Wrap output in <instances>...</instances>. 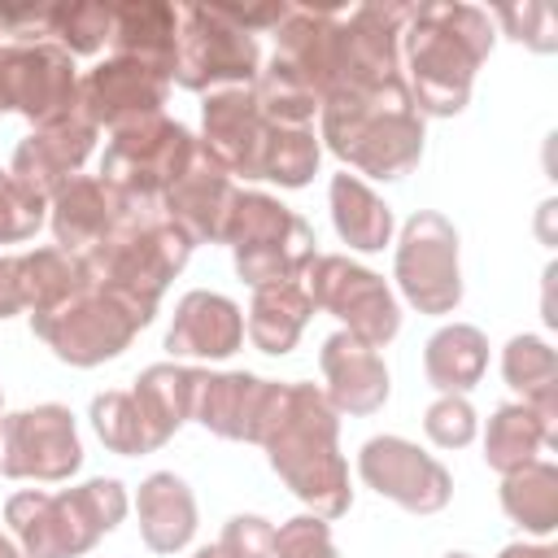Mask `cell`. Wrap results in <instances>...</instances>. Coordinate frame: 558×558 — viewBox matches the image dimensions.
<instances>
[{
    "mask_svg": "<svg viewBox=\"0 0 558 558\" xmlns=\"http://www.w3.org/2000/svg\"><path fill=\"white\" fill-rule=\"evenodd\" d=\"M493 17L466 0H427L410 9L401 31L405 87L423 118H453L471 100L475 70L493 52Z\"/></svg>",
    "mask_w": 558,
    "mask_h": 558,
    "instance_id": "6da1fadb",
    "label": "cell"
},
{
    "mask_svg": "<svg viewBox=\"0 0 558 558\" xmlns=\"http://www.w3.org/2000/svg\"><path fill=\"white\" fill-rule=\"evenodd\" d=\"M270 471L318 519H340L353 506L349 462L340 453V414L314 384H283L262 432Z\"/></svg>",
    "mask_w": 558,
    "mask_h": 558,
    "instance_id": "7a4b0ae2",
    "label": "cell"
},
{
    "mask_svg": "<svg viewBox=\"0 0 558 558\" xmlns=\"http://www.w3.org/2000/svg\"><path fill=\"white\" fill-rule=\"evenodd\" d=\"M423 113L405 78L336 92L318 105V144H327L349 170L371 179H401L423 157Z\"/></svg>",
    "mask_w": 558,
    "mask_h": 558,
    "instance_id": "3957f363",
    "label": "cell"
},
{
    "mask_svg": "<svg viewBox=\"0 0 558 558\" xmlns=\"http://www.w3.org/2000/svg\"><path fill=\"white\" fill-rule=\"evenodd\" d=\"M187 257H192V240L174 222H166L157 201H135L126 222L83 253L92 279L109 288L144 327L157 318L161 292L187 266Z\"/></svg>",
    "mask_w": 558,
    "mask_h": 558,
    "instance_id": "277c9868",
    "label": "cell"
},
{
    "mask_svg": "<svg viewBox=\"0 0 558 558\" xmlns=\"http://www.w3.org/2000/svg\"><path fill=\"white\" fill-rule=\"evenodd\" d=\"M131 510L122 480L96 475L65 493H13L4 501V523L26 558H78L105 532H113Z\"/></svg>",
    "mask_w": 558,
    "mask_h": 558,
    "instance_id": "5b68a950",
    "label": "cell"
},
{
    "mask_svg": "<svg viewBox=\"0 0 558 558\" xmlns=\"http://www.w3.org/2000/svg\"><path fill=\"white\" fill-rule=\"evenodd\" d=\"M222 244L231 248L235 275L248 288L301 283L310 262L318 257L314 227L296 209H288L279 196H266V192H235Z\"/></svg>",
    "mask_w": 558,
    "mask_h": 558,
    "instance_id": "8992f818",
    "label": "cell"
},
{
    "mask_svg": "<svg viewBox=\"0 0 558 558\" xmlns=\"http://www.w3.org/2000/svg\"><path fill=\"white\" fill-rule=\"evenodd\" d=\"M196 153H201V144L183 122L153 113L144 122L113 131V140L105 144V157H100V179L113 183L118 192H126L131 201H161L187 174Z\"/></svg>",
    "mask_w": 558,
    "mask_h": 558,
    "instance_id": "52a82bcc",
    "label": "cell"
},
{
    "mask_svg": "<svg viewBox=\"0 0 558 558\" xmlns=\"http://www.w3.org/2000/svg\"><path fill=\"white\" fill-rule=\"evenodd\" d=\"M31 331L65 362V366H100L109 357H118L135 331H144V323L96 279L83 283L78 292H70L65 301H57L52 310L31 314Z\"/></svg>",
    "mask_w": 558,
    "mask_h": 558,
    "instance_id": "ba28073f",
    "label": "cell"
},
{
    "mask_svg": "<svg viewBox=\"0 0 558 558\" xmlns=\"http://www.w3.org/2000/svg\"><path fill=\"white\" fill-rule=\"evenodd\" d=\"M262 70L257 39L231 26L218 4H179V44H174V74L183 92H222V87H253Z\"/></svg>",
    "mask_w": 558,
    "mask_h": 558,
    "instance_id": "9c48e42d",
    "label": "cell"
},
{
    "mask_svg": "<svg viewBox=\"0 0 558 558\" xmlns=\"http://www.w3.org/2000/svg\"><path fill=\"white\" fill-rule=\"evenodd\" d=\"M301 283H305L314 310L340 318L344 331L371 349H384L401 331V305H397L392 288L375 270L357 266L344 253H318Z\"/></svg>",
    "mask_w": 558,
    "mask_h": 558,
    "instance_id": "30bf717a",
    "label": "cell"
},
{
    "mask_svg": "<svg viewBox=\"0 0 558 558\" xmlns=\"http://www.w3.org/2000/svg\"><path fill=\"white\" fill-rule=\"evenodd\" d=\"M392 279L401 296L418 314H453L462 301V266H458V227L440 209H418L405 218Z\"/></svg>",
    "mask_w": 558,
    "mask_h": 558,
    "instance_id": "8fae6325",
    "label": "cell"
},
{
    "mask_svg": "<svg viewBox=\"0 0 558 558\" xmlns=\"http://www.w3.org/2000/svg\"><path fill=\"white\" fill-rule=\"evenodd\" d=\"M0 113H22L31 126H48L78 113V70L65 48L0 44Z\"/></svg>",
    "mask_w": 558,
    "mask_h": 558,
    "instance_id": "7c38bea8",
    "label": "cell"
},
{
    "mask_svg": "<svg viewBox=\"0 0 558 558\" xmlns=\"http://www.w3.org/2000/svg\"><path fill=\"white\" fill-rule=\"evenodd\" d=\"M78 466H83V440L65 405L44 401L0 418V475L61 484Z\"/></svg>",
    "mask_w": 558,
    "mask_h": 558,
    "instance_id": "4fadbf2b",
    "label": "cell"
},
{
    "mask_svg": "<svg viewBox=\"0 0 558 558\" xmlns=\"http://www.w3.org/2000/svg\"><path fill=\"white\" fill-rule=\"evenodd\" d=\"M357 475L366 488H375L379 497L397 501L410 514H436L453 497V475L445 471V462L423 453L414 440L388 432L371 436L357 449Z\"/></svg>",
    "mask_w": 558,
    "mask_h": 558,
    "instance_id": "5bb4252c",
    "label": "cell"
},
{
    "mask_svg": "<svg viewBox=\"0 0 558 558\" xmlns=\"http://www.w3.org/2000/svg\"><path fill=\"white\" fill-rule=\"evenodd\" d=\"M170 92V78L153 74L140 61L126 57H105L100 65H92L87 74H78V113L100 131H118L131 122H144L153 113H161Z\"/></svg>",
    "mask_w": 558,
    "mask_h": 558,
    "instance_id": "9a60e30c",
    "label": "cell"
},
{
    "mask_svg": "<svg viewBox=\"0 0 558 558\" xmlns=\"http://www.w3.org/2000/svg\"><path fill=\"white\" fill-rule=\"evenodd\" d=\"M270 122L257 109L253 87H222L209 92L201 105V153L222 166L227 174L262 179V148H266Z\"/></svg>",
    "mask_w": 558,
    "mask_h": 558,
    "instance_id": "2e32d148",
    "label": "cell"
},
{
    "mask_svg": "<svg viewBox=\"0 0 558 558\" xmlns=\"http://www.w3.org/2000/svg\"><path fill=\"white\" fill-rule=\"evenodd\" d=\"M279 388L283 384L262 379L253 371H205L196 401H192V418L222 440L262 445V432L270 423Z\"/></svg>",
    "mask_w": 558,
    "mask_h": 558,
    "instance_id": "e0dca14e",
    "label": "cell"
},
{
    "mask_svg": "<svg viewBox=\"0 0 558 558\" xmlns=\"http://www.w3.org/2000/svg\"><path fill=\"white\" fill-rule=\"evenodd\" d=\"M131 209H135V201L126 192H118L113 183H105L100 174H74L70 183H61L48 196V227H52L57 248L87 253L105 235H113Z\"/></svg>",
    "mask_w": 558,
    "mask_h": 558,
    "instance_id": "ac0fdd59",
    "label": "cell"
},
{
    "mask_svg": "<svg viewBox=\"0 0 558 558\" xmlns=\"http://www.w3.org/2000/svg\"><path fill=\"white\" fill-rule=\"evenodd\" d=\"M92 148H96V126H92L83 113H74V118L35 126V131L13 148L9 174L48 201L61 183H70V179L78 174V166L92 157Z\"/></svg>",
    "mask_w": 558,
    "mask_h": 558,
    "instance_id": "d6986e66",
    "label": "cell"
},
{
    "mask_svg": "<svg viewBox=\"0 0 558 558\" xmlns=\"http://www.w3.org/2000/svg\"><path fill=\"white\" fill-rule=\"evenodd\" d=\"M318 371H323V379H327L323 392H327V401L336 405V414H353V418L375 414V410H384V401H388V392H392L388 366H384L379 349L362 344V340L349 336V331H336V336L323 340V349H318Z\"/></svg>",
    "mask_w": 558,
    "mask_h": 558,
    "instance_id": "ffe728a7",
    "label": "cell"
},
{
    "mask_svg": "<svg viewBox=\"0 0 558 558\" xmlns=\"http://www.w3.org/2000/svg\"><path fill=\"white\" fill-rule=\"evenodd\" d=\"M235 183L222 166H214L205 153H196V161L187 166V174L157 201L166 222H174L192 244H222L227 231V214L235 205Z\"/></svg>",
    "mask_w": 558,
    "mask_h": 558,
    "instance_id": "44dd1931",
    "label": "cell"
},
{
    "mask_svg": "<svg viewBox=\"0 0 558 558\" xmlns=\"http://www.w3.org/2000/svg\"><path fill=\"white\" fill-rule=\"evenodd\" d=\"M244 344V310L209 288H192L174 305V323L166 331V349L174 357L222 362Z\"/></svg>",
    "mask_w": 558,
    "mask_h": 558,
    "instance_id": "7402d4cb",
    "label": "cell"
},
{
    "mask_svg": "<svg viewBox=\"0 0 558 558\" xmlns=\"http://www.w3.org/2000/svg\"><path fill=\"white\" fill-rule=\"evenodd\" d=\"M113 57L140 61L153 74H174V44H179V4L166 0H126L113 4V31H109Z\"/></svg>",
    "mask_w": 558,
    "mask_h": 558,
    "instance_id": "603a6c76",
    "label": "cell"
},
{
    "mask_svg": "<svg viewBox=\"0 0 558 558\" xmlns=\"http://www.w3.org/2000/svg\"><path fill=\"white\" fill-rule=\"evenodd\" d=\"M135 514H140V541L153 554H179L196 536V497L187 480L174 471H153L140 484Z\"/></svg>",
    "mask_w": 558,
    "mask_h": 558,
    "instance_id": "cb8c5ba5",
    "label": "cell"
},
{
    "mask_svg": "<svg viewBox=\"0 0 558 558\" xmlns=\"http://www.w3.org/2000/svg\"><path fill=\"white\" fill-rule=\"evenodd\" d=\"M201 375L196 366H179V362H153L135 375V405H140V418L148 427V445L161 449L187 418H192V401H196V388H201Z\"/></svg>",
    "mask_w": 558,
    "mask_h": 558,
    "instance_id": "d4e9b609",
    "label": "cell"
},
{
    "mask_svg": "<svg viewBox=\"0 0 558 558\" xmlns=\"http://www.w3.org/2000/svg\"><path fill=\"white\" fill-rule=\"evenodd\" d=\"M541 449H558V427L545 423L527 401H506L493 410L484 432V462L497 475H510L541 458Z\"/></svg>",
    "mask_w": 558,
    "mask_h": 558,
    "instance_id": "484cf974",
    "label": "cell"
},
{
    "mask_svg": "<svg viewBox=\"0 0 558 558\" xmlns=\"http://www.w3.org/2000/svg\"><path fill=\"white\" fill-rule=\"evenodd\" d=\"M327 201H331V227L336 235L357 248V253H379L384 244H392V209L384 205V196H375L366 187V179L357 174H331V187H327Z\"/></svg>",
    "mask_w": 558,
    "mask_h": 558,
    "instance_id": "4316f807",
    "label": "cell"
},
{
    "mask_svg": "<svg viewBox=\"0 0 558 558\" xmlns=\"http://www.w3.org/2000/svg\"><path fill=\"white\" fill-rule=\"evenodd\" d=\"M310 318H314V301H310L305 283H270V288H253L244 331H248L253 349L283 357L296 349Z\"/></svg>",
    "mask_w": 558,
    "mask_h": 558,
    "instance_id": "83f0119b",
    "label": "cell"
},
{
    "mask_svg": "<svg viewBox=\"0 0 558 558\" xmlns=\"http://www.w3.org/2000/svg\"><path fill=\"white\" fill-rule=\"evenodd\" d=\"M423 371L436 392H471L488 371V336L471 323H445L423 344Z\"/></svg>",
    "mask_w": 558,
    "mask_h": 558,
    "instance_id": "f1b7e54d",
    "label": "cell"
},
{
    "mask_svg": "<svg viewBox=\"0 0 558 558\" xmlns=\"http://www.w3.org/2000/svg\"><path fill=\"white\" fill-rule=\"evenodd\" d=\"M501 510L532 536H554L558 527V466L536 458L510 475H501Z\"/></svg>",
    "mask_w": 558,
    "mask_h": 558,
    "instance_id": "f546056e",
    "label": "cell"
},
{
    "mask_svg": "<svg viewBox=\"0 0 558 558\" xmlns=\"http://www.w3.org/2000/svg\"><path fill=\"white\" fill-rule=\"evenodd\" d=\"M22 279H26V310H52L57 301H65L70 292H78L83 283H92V270L83 262V253L70 248H31L22 253Z\"/></svg>",
    "mask_w": 558,
    "mask_h": 558,
    "instance_id": "4dcf8cb0",
    "label": "cell"
},
{
    "mask_svg": "<svg viewBox=\"0 0 558 558\" xmlns=\"http://www.w3.org/2000/svg\"><path fill=\"white\" fill-rule=\"evenodd\" d=\"M253 96H257V109H262V118H266L270 126H310L314 113H318V96H314V92L301 83V74H296L288 61H279V57H270V65L257 70Z\"/></svg>",
    "mask_w": 558,
    "mask_h": 558,
    "instance_id": "1f68e13d",
    "label": "cell"
},
{
    "mask_svg": "<svg viewBox=\"0 0 558 558\" xmlns=\"http://www.w3.org/2000/svg\"><path fill=\"white\" fill-rule=\"evenodd\" d=\"M323 144L314 126H270L266 148H262V179L279 187H305L318 174Z\"/></svg>",
    "mask_w": 558,
    "mask_h": 558,
    "instance_id": "d6a6232c",
    "label": "cell"
},
{
    "mask_svg": "<svg viewBox=\"0 0 558 558\" xmlns=\"http://www.w3.org/2000/svg\"><path fill=\"white\" fill-rule=\"evenodd\" d=\"M109 31H113V4H100V0L48 4V39L70 57L100 52L109 44Z\"/></svg>",
    "mask_w": 558,
    "mask_h": 558,
    "instance_id": "836d02e7",
    "label": "cell"
},
{
    "mask_svg": "<svg viewBox=\"0 0 558 558\" xmlns=\"http://www.w3.org/2000/svg\"><path fill=\"white\" fill-rule=\"evenodd\" d=\"M87 418H92V427H96V436H100V445H105V449H113V453H122V458L153 453V445H148V427H144L140 405H135V397H131V392L109 388V392L92 397Z\"/></svg>",
    "mask_w": 558,
    "mask_h": 558,
    "instance_id": "e575fe53",
    "label": "cell"
},
{
    "mask_svg": "<svg viewBox=\"0 0 558 558\" xmlns=\"http://www.w3.org/2000/svg\"><path fill=\"white\" fill-rule=\"evenodd\" d=\"M501 375L527 401L536 392L558 388V353L541 336H527V331L523 336H510L506 349H501Z\"/></svg>",
    "mask_w": 558,
    "mask_h": 558,
    "instance_id": "d590c367",
    "label": "cell"
},
{
    "mask_svg": "<svg viewBox=\"0 0 558 558\" xmlns=\"http://www.w3.org/2000/svg\"><path fill=\"white\" fill-rule=\"evenodd\" d=\"M488 17L501 22V31H506L514 44H523V48H532V52H558V13H554V4H545V0L497 4Z\"/></svg>",
    "mask_w": 558,
    "mask_h": 558,
    "instance_id": "8d00e7d4",
    "label": "cell"
},
{
    "mask_svg": "<svg viewBox=\"0 0 558 558\" xmlns=\"http://www.w3.org/2000/svg\"><path fill=\"white\" fill-rule=\"evenodd\" d=\"M48 218V201L17 183L9 170H0V244H22L31 240Z\"/></svg>",
    "mask_w": 558,
    "mask_h": 558,
    "instance_id": "74e56055",
    "label": "cell"
},
{
    "mask_svg": "<svg viewBox=\"0 0 558 558\" xmlns=\"http://www.w3.org/2000/svg\"><path fill=\"white\" fill-rule=\"evenodd\" d=\"M423 432L436 449H466L480 432V418H475V405L458 392H440L427 414H423Z\"/></svg>",
    "mask_w": 558,
    "mask_h": 558,
    "instance_id": "f35d334b",
    "label": "cell"
},
{
    "mask_svg": "<svg viewBox=\"0 0 558 558\" xmlns=\"http://www.w3.org/2000/svg\"><path fill=\"white\" fill-rule=\"evenodd\" d=\"M275 558H340L327 519L318 514H296L275 527Z\"/></svg>",
    "mask_w": 558,
    "mask_h": 558,
    "instance_id": "ab89813d",
    "label": "cell"
},
{
    "mask_svg": "<svg viewBox=\"0 0 558 558\" xmlns=\"http://www.w3.org/2000/svg\"><path fill=\"white\" fill-rule=\"evenodd\" d=\"M218 545L231 558H275V523L262 514H231L222 523Z\"/></svg>",
    "mask_w": 558,
    "mask_h": 558,
    "instance_id": "60d3db41",
    "label": "cell"
},
{
    "mask_svg": "<svg viewBox=\"0 0 558 558\" xmlns=\"http://www.w3.org/2000/svg\"><path fill=\"white\" fill-rule=\"evenodd\" d=\"M26 310V279H22V253L0 257V318H13Z\"/></svg>",
    "mask_w": 558,
    "mask_h": 558,
    "instance_id": "b9f144b4",
    "label": "cell"
},
{
    "mask_svg": "<svg viewBox=\"0 0 558 558\" xmlns=\"http://www.w3.org/2000/svg\"><path fill=\"white\" fill-rule=\"evenodd\" d=\"M497 558H558V549H554V545H527V541H514V545H506Z\"/></svg>",
    "mask_w": 558,
    "mask_h": 558,
    "instance_id": "7bdbcfd3",
    "label": "cell"
},
{
    "mask_svg": "<svg viewBox=\"0 0 558 558\" xmlns=\"http://www.w3.org/2000/svg\"><path fill=\"white\" fill-rule=\"evenodd\" d=\"M0 558H26V554L17 549V541H13V536H4V532H0Z\"/></svg>",
    "mask_w": 558,
    "mask_h": 558,
    "instance_id": "ee69618b",
    "label": "cell"
},
{
    "mask_svg": "<svg viewBox=\"0 0 558 558\" xmlns=\"http://www.w3.org/2000/svg\"><path fill=\"white\" fill-rule=\"evenodd\" d=\"M192 558H231V554H227V549H222V545L214 541V545H201V549H196Z\"/></svg>",
    "mask_w": 558,
    "mask_h": 558,
    "instance_id": "f6af8a7d",
    "label": "cell"
},
{
    "mask_svg": "<svg viewBox=\"0 0 558 558\" xmlns=\"http://www.w3.org/2000/svg\"><path fill=\"white\" fill-rule=\"evenodd\" d=\"M445 558H471V554H462V549H449V554H445Z\"/></svg>",
    "mask_w": 558,
    "mask_h": 558,
    "instance_id": "bcb514c9",
    "label": "cell"
},
{
    "mask_svg": "<svg viewBox=\"0 0 558 558\" xmlns=\"http://www.w3.org/2000/svg\"><path fill=\"white\" fill-rule=\"evenodd\" d=\"M0 418H4V392H0Z\"/></svg>",
    "mask_w": 558,
    "mask_h": 558,
    "instance_id": "7dc6e473",
    "label": "cell"
}]
</instances>
